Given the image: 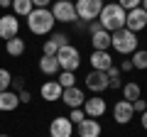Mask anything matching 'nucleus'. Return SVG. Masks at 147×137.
<instances>
[{
  "label": "nucleus",
  "instance_id": "f257e3e1",
  "mask_svg": "<svg viewBox=\"0 0 147 137\" xmlns=\"http://www.w3.org/2000/svg\"><path fill=\"white\" fill-rule=\"evenodd\" d=\"M54 25H57V20H54V15H52L49 7H34V10L27 15V27H30V32L37 34V37L52 34Z\"/></svg>",
  "mask_w": 147,
  "mask_h": 137
},
{
  "label": "nucleus",
  "instance_id": "f03ea898",
  "mask_svg": "<svg viewBox=\"0 0 147 137\" xmlns=\"http://www.w3.org/2000/svg\"><path fill=\"white\" fill-rule=\"evenodd\" d=\"M125 17H127V12L118 3H105L100 15H98V22H100V27L105 32H115V30H123L125 27Z\"/></svg>",
  "mask_w": 147,
  "mask_h": 137
},
{
  "label": "nucleus",
  "instance_id": "7ed1b4c3",
  "mask_svg": "<svg viewBox=\"0 0 147 137\" xmlns=\"http://www.w3.org/2000/svg\"><path fill=\"white\" fill-rule=\"evenodd\" d=\"M110 47L115 49L118 54H123V56H130L132 52H137V34L125 30V27L110 32Z\"/></svg>",
  "mask_w": 147,
  "mask_h": 137
},
{
  "label": "nucleus",
  "instance_id": "20e7f679",
  "mask_svg": "<svg viewBox=\"0 0 147 137\" xmlns=\"http://www.w3.org/2000/svg\"><path fill=\"white\" fill-rule=\"evenodd\" d=\"M74 7H76V17L81 22H93L98 20L100 10H103V0H76Z\"/></svg>",
  "mask_w": 147,
  "mask_h": 137
},
{
  "label": "nucleus",
  "instance_id": "39448f33",
  "mask_svg": "<svg viewBox=\"0 0 147 137\" xmlns=\"http://www.w3.org/2000/svg\"><path fill=\"white\" fill-rule=\"evenodd\" d=\"M57 61H59V66H61V71H76V68L81 66V54H79L76 47L66 44V47H61L57 52Z\"/></svg>",
  "mask_w": 147,
  "mask_h": 137
},
{
  "label": "nucleus",
  "instance_id": "423d86ee",
  "mask_svg": "<svg viewBox=\"0 0 147 137\" xmlns=\"http://www.w3.org/2000/svg\"><path fill=\"white\" fill-rule=\"evenodd\" d=\"M52 15H54L57 22H66V25L79 20V17H76V7H74L71 0H57L52 5Z\"/></svg>",
  "mask_w": 147,
  "mask_h": 137
},
{
  "label": "nucleus",
  "instance_id": "0eeeda50",
  "mask_svg": "<svg viewBox=\"0 0 147 137\" xmlns=\"http://www.w3.org/2000/svg\"><path fill=\"white\" fill-rule=\"evenodd\" d=\"M147 27V12L142 10V7H135V10H130L127 12V17H125V30H130V32H142Z\"/></svg>",
  "mask_w": 147,
  "mask_h": 137
},
{
  "label": "nucleus",
  "instance_id": "6e6552de",
  "mask_svg": "<svg viewBox=\"0 0 147 137\" xmlns=\"http://www.w3.org/2000/svg\"><path fill=\"white\" fill-rule=\"evenodd\" d=\"M17 32H20V20L15 15H3L0 17V39H12L17 37Z\"/></svg>",
  "mask_w": 147,
  "mask_h": 137
},
{
  "label": "nucleus",
  "instance_id": "1a4fd4ad",
  "mask_svg": "<svg viewBox=\"0 0 147 137\" xmlns=\"http://www.w3.org/2000/svg\"><path fill=\"white\" fill-rule=\"evenodd\" d=\"M74 135V125L69 118H54L49 122V137H71Z\"/></svg>",
  "mask_w": 147,
  "mask_h": 137
},
{
  "label": "nucleus",
  "instance_id": "9d476101",
  "mask_svg": "<svg viewBox=\"0 0 147 137\" xmlns=\"http://www.w3.org/2000/svg\"><path fill=\"white\" fill-rule=\"evenodd\" d=\"M86 88L91 93H103V91H108V74L105 71H91L86 76Z\"/></svg>",
  "mask_w": 147,
  "mask_h": 137
},
{
  "label": "nucleus",
  "instance_id": "9b49d317",
  "mask_svg": "<svg viewBox=\"0 0 147 137\" xmlns=\"http://www.w3.org/2000/svg\"><path fill=\"white\" fill-rule=\"evenodd\" d=\"M132 115H135V110H132V103H127V100H118L113 105V120L118 125H127L132 120Z\"/></svg>",
  "mask_w": 147,
  "mask_h": 137
},
{
  "label": "nucleus",
  "instance_id": "f8f14e48",
  "mask_svg": "<svg viewBox=\"0 0 147 137\" xmlns=\"http://www.w3.org/2000/svg\"><path fill=\"white\" fill-rule=\"evenodd\" d=\"M105 110H108L105 98H86V100H84V113H86V118H100Z\"/></svg>",
  "mask_w": 147,
  "mask_h": 137
},
{
  "label": "nucleus",
  "instance_id": "ddd939ff",
  "mask_svg": "<svg viewBox=\"0 0 147 137\" xmlns=\"http://www.w3.org/2000/svg\"><path fill=\"white\" fill-rule=\"evenodd\" d=\"M61 100L66 103L69 108H84V91L81 88H76V86H71V88H64V93H61Z\"/></svg>",
  "mask_w": 147,
  "mask_h": 137
},
{
  "label": "nucleus",
  "instance_id": "4468645a",
  "mask_svg": "<svg viewBox=\"0 0 147 137\" xmlns=\"http://www.w3.org/2000/svg\"><path fill=\"white\" fill-rule=\"evenodd\" d=\"M39 93H42V98H44V100L54 103V100H61L64 88L57 83V81H44V83H42V88H39Z\"/></svg>",
  "mask_w": 147,
  "mask_h": 137
},
{
  "label": "nucleus",
  "instance_id": "2eb2a0df",
  "mask_svg": "<svg viewBox=\"0 0 147 137\" xmlns=\"http://www.w3.org/2000/svg\"><path fill=\"white\" fill-rule=\"evenodd\" d=\"M76 127H79V137H100V122L96 118H86Z\"/></svg>",
  "mask_w": 147,
  "mask_h": 137
},
{
  "label": "nucleus",
  "instance_id": "dca6fc26",
  "mask_svg": "<svg viewBox=\"0 0 147 137\" xmlns=\"http://www.w3.org/2000/svg\"><path fill=\"white\" fill-rule=\"evenodd\" d=\"M88 61H91V66H93V71H108V68L113 66V56H110L108 52H93Z\"/></svg>",
  "mask_w": 147,
  "mask_h": 137
},
{
  "label": "nucleus",
  "instance_id": "f3484780",
  "mask_svg": "<svg viewBox=\"0 0 147 137\" xmlns=\"http://www.w3.org/2000/svg\"><path fill=\"white\" fill-rule=\"evenodd\" d=\"M91 44H93V52H108L110 49V32L98 30L91 34Z\"/></svg>",
  "mask_w": 147,
  "mask_h": 137
},
{
  "label": "nucleus",
  "instance_id": "a211bd4d",
  "mask_svg": "<svg viewBox=\"0 0 147 137\" xmlns=\"http://www.w3.org/2000/svg\"><path fill=\"white\" fill-rule=\"evenodd\" d=\"M20 105V98H17L15 91H5V93H0V113H10Z\"/></svg>",
  "mask_w": 147,
  "mask_h": 137
},
{
  "label": "nucleus",
  "instance_id": "6ab92c4d",
  "mask_svg": "<svg viewBox=\"0 0 147 137\" xmlns=\"http://www.w3.org/2000/svg\"><path fill=\"white\" fill-rule=\"evenodd\" d=\"M39 71L47 74V76H54V74L61 71V66H59L57 56H44V54H42V59H39Z\"/></svg>",
  "mask_w": 147,
  "mask_h": 137
},
{
  "label": "nucleus",
  "instance_id": "aec40b11",
  "mask_svg": "<svg viewBox=\"0 0 147 137\" xmlns=\"http://www.w3.org/2000/svg\"><path fill=\"white\" fill-rule=\"evenodd\" d=\"M5 52L10 54V56H22V54H25V39H20V37L7 39L5 42Z\"/></svg>",
  "mask_w": 147,
  "mask_h": 137
},
{
  "label": "nucleus",
  "instance_id": "412c9836",
  "mask_svg": "<svg viewBox=\"0 0 147 137\" xmlns=\"http://www.w3.org/2000/svg\"><path fill=\"white\" fill-rule=\"evenodd\" d=\"M142 98V88L135 83V81H130V83L123 86V100H127V103H132V100Z\"/></svg>",
  "mask_w": 147,
  "mask_h": 137
},
{
  "label": "nucleus",
  "instance_id": "4be33fe9",
  "mask_svg": "<svg viewBox=\"0 0 147 137\" xmlns=\"http://www.w3.org/2000/svg\"><path fill=\"white\" fill-rule=\"evenodd\" d=\"M12 10H15V17H27L34 5H32V0H12Z\"/></svg>",
  "mask_w": 147,
  "mask_h": 137
},
{
  "label": "nucleus",
  "instance_id": "5701e85b",
  "mask_svg": "<svg viewBox=\"0 0 147 137\" xmlns=\"http://www.w3.org/2000/svg\"><path fill=\"white\" fill-rule=\"evenodd\" d=\"M130 61H132V68H147V49H137V52L130 54Z\"/></svg>",
  "mask_w": 147,
  "mask_h": 137
},
{
  "label": "nucleus",
  "instance_id": "b1692460",
  "mask_svg": "<svg viewBox=\"0 0 147 137\" xmlns=\"http://www.w3.org/2000/svg\"><path fill=\"white\" fill-rule=\"evenodd\" d=\"M57 83L61 86V88H71V86H76V76H74V71H59Z\"/></svg>",
  "mask_w": 147,
  "mask_h": 137
},
{
  "label": "nucleus",
  "instance_id": "393cba45",
  "mask_svg": "<svg viewBox=\"0 0 147 137\" xmlns=\"http://www.w3.org/2000/svg\"><path fill=\"white\" fill-rule=\"evenodd\" d=\"M10 83H12V74L7 68H0V93L10 91Z\"/></svg>",
  "mask_w": 147,
  "mask_h": 137
},
{
  "label": "nucleus",
  "instance_id": "a878e982",
  "mask_svg": "<svg viewBox=\"0 0 147 137\" xmlns=\"http://www.w3.org/2000/svg\"><path fill=\"white\" fill-rule=\"evenodd\" d=\"M57 52H59V44L54 39H44V47H42L44 56H57Z\"/></svg>",
  "mask_w": 147,
  "mask_h": 137
},
{
  "label": "nucleus",
  "instance_id": "bb28decb",
  "mask_svg": "<svg viewBox=\"0 0 147 137\" xmlns=\"http://www.w3.org/2000/svg\"><path fill=\"white\" fill-rule=\"evenodd\" d=\"M69 120H71V125H79V122H84V120H86L84 108H71V113H69Z\"/></svg>",
  "mask_w": 147,
  "mask_h": 137
},
{
  "label": "nucleus",
  "instance_id": "cd10ccee",
  "mask_svg": "<svg viewBox=\"0 0 147 137\" xmlns=\"http://www.w3.org/2000/svg\"><path fill=\"white\" fill-rule=\"evenodd\" d=\"M140 3H142V0H118V5H120L125 12H130V10H135V7H140Z\"/></svg>",
  "mask_w": 147,
  "mask_h": 137
},
{
  "label": "nucleus",
  "instance_id": "c85d7f7f",
  "mask_svg": "<svg viewBox=\"0 0 147 137\" xmlns=\"http://www.w3.org/2000/svg\"><path fill=\"white\" fill-rule=\"evenodd\" d=\"M49 39H54V42L59 44V49H61V47H66V44H69V37L64 34V32H52V37H49Z\"/></svg>",
  "mask_w": 147,
  "mask_h": 137
},
{
  "label": "nucleus",
  "instance_id": "c756f323",
  "mask_svg": "<svg viewBox=\"0 0 147 137\" xmlns=\"http://www.w3.org/2000/svg\"><path fill=\"white\" fill-rule=\"evenodd\" d=\"M132 110H135V113H145V110H147V103H145V98H137V100H132Z\"/></svg>",
  "mask_w": 147,
  "mask_h": 137
},
{
  "label": "nucleus",
  "instance_id": "7c9ffc66",
  "mask_svg": "<svg viewBox=\"0 0 147 137\" xmlns=\"http://www.w3.org/2000/svg\"><path fill=\"white\" fill-rule=\"evenodd\" d=\"M105 74H108V79H120V68H118L115 64H113V66H110L108 71H105Z\"/></svg>",
  "mask_w": 147,
  "mask_h": 137
},
{
  "label": "nucleus",
  "instance_id": "2f4dec72",
  "mask_svg": "<svg viewBox=\"0 0 147 137\" xmlns=\"http://www.w3.org/2000/svg\"><path fill=\"white\" fill-rule=\"evenodd\" d=\"M17 98H20V103H30V91H20V93H17Z\"/></svg>",
  "mask_w": 147,
  "mask_h": 137
},
{
  "label": "nucleus",
  "instance_id": "473e14b6",
  "mask_svg": "<svg viewBox=\"0 0 147 137\" xmlns=\"http://www.w3.org/2000/svg\"><path fill=\"white\" fill-rule=\"evenodd\" d=\"M123 71H132V61L130 59H123V64H120V74Z\"/></svg>",
  "mask_w": 147,
  "mask_h": 137
},
{
  "label": "nucleus",
  "instance_id": "72a5a7b5",
  "mask_svg": "<svg viewBox=\"0 0 147 137\" xmlns=\"http://www.w3.org/2000/svg\"><path fill=\"white\" fill-rule=\"evenodd\" d=\"M98 30H103V27H100V22H98V20L88 22V32H91V34H93V32H98Z\"/></svg>",
  "mask_w": 147,
  "mask_h": 137
},
{
  "label": "nucleus",
  "instance_id": "f704fd0d",
  "mask_svg": "<svg viewBox=\"0 0 147 137\" xmlns=\"http://www.w3.org/2000/svg\"><path fill=\"white\" fill-rule=\"evenodd\" d=\"M49 3H52V0H32V5H34V7H47Z\"/></svg>",
  "mask_w": 147,
  "mask_h": 137
},
{
  "label": "nucleus",
  "instance_id": "c9c22d12",
  "mask_svg": "<svg viewBox=\"0 0 147 137\" xmlns=\"http://www.w3.org/2000/svg\"><path fill=\"white\" fill-rule=\"evenodd\" d=\"M140 115H142V118H140V120H142V130L147 132V110H145V113H140Z\"/></svg>",
  "mask_w": 147,
  "mask_h": 137
},
{
  "label": "nucleus",
  "instance_id": "e433bc0d",
  "mask_svg": "<svg viewBox=\"0 0 147 137\" xmlns=\"http://www.w3.org/2000/svg\"><path fill=\"white\" fill-rule=\"evenodd\" d=\"M0 7H12V0H0Z\"/></svg>",
  "mask_w": 147,
  "mask_h": 137
},
{
  "label": "nucleus",
  "instance_id": "4c0bfd02",
  "mask_svg": "<svg viewBox=\"0 0 147 137\" xmlns=\"http://www.w3.org/2000/svg\"><path fill=\"white\" fill-rule=\"evenodd\" d=\"M140 7H142L145 12H147V0H142V3H140Z\"/></svg>",
  "mask_w": 147,
  "mask_h": 137
},
{
  "label": "nucleus",
  "instance_id": "58836bf2",
  "mask_svg": "<svg viewBox=\"0 0 147 137\" xmlns=\"http://www.w3.org/2000/svg\"><path fill=\"white\" fill-rule=\"evenodd\" d=\"M0 137H10V135H0Z\"/></svg>",
  "mask_w": 147,
  "mask_h": 137
}]
</instances>
